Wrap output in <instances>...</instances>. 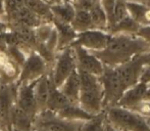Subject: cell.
<instances>
[{
    "instance_id": "30bf717a",
    "label": "cell",
    "mask_w": 150,
    "mask_h": 131,
    "mask_svg": "<svg viewBox=\"0 0 150 131\" xmlns=\"http://www.w3.org/2000/svg\"><path fill=\"white\" fill-rule=\"evenodd\" d=\"M73 47L74 52L76 56V63H77V68L84 70L90 74L97 76H101L103 73V68L104 65L100 62L98 58L94 56L90 50L82 47L79 45L71 46Z\"/></svg>"
},
{
    "instance_id": "ac0fdd59",
    "label": "cell",
    "mask_w": 150,
    "mask_h": 131,
    "mask_svg": "<svg viewBox=\"0 0 150 131\" xmlns=\"http://www.w3.org/2000/svg\"><path fill=\"white\" fill-rule=\"evenodd\" d=\"M71 103V101L53 84L51 74H50V86L49 96H48L47 101V110H50V111L54 112V113H57L58 111L62 110L63 108H65Z\"/></svg>"
},
{
    "instance_id": "f1b7e54d",
    "label": "cell",
    "mask_w": 150,
    "mask_h": 131,
    "mask_svg": "<svg viewBox=\"0 0 150 131\" xmlns=\"http://www.w3.org/2000/svg\"><path fill=\"white\" fill-rule=\"evenodd\" d=\"M101 1H102L101 4L107 16V27L110 29L113 26V6L115 0H101Z\"/></svg>"
},
{
    "instance_id": "7bdbcfd3",
    "label": "cell",
    "mask_w": 150,
    "mask_h": 131,
    "mask_svg": "<svg viewBox=\"0 0 150 131\" xmlns=\"http://www.w3.org/2000/svg\"><path fill=\"white\" fill-rule=\"evenodd\" d=\"M119 131H124V130H119Z\"/></svg>"
},
{
    "instance_id": "8992f818",
    "label": "cell",
    "mask_w": 150,
    "mask_h": 131,
    "mask_svg": "<svg viewBox=\"0 0 150 131\" xmlns=\"http://www.w3.org/2000/svg\"><path fill=\"white\" fill-rule=\"evenodd\" d=\"M76 68H77V63L73 47L69 46L58 51V54L55 56V61L52 66V69L50 70L54 85L59 88L61 84L65 81V79L71 75V73Z\"/></svg>"
},
{
    "instance_id": "603a6c76",
    "label": "cell",
    "mask_w": 150,
    "mask_h": 131,
    "mask_svg": "<svg viewBox=\"0 0 150 131\" xmlns=\"http://www.w3.org/2000/svg\"><path fill=\"white\" fill-rule=\"evenodd\" d=\"M91 20H92L94 29L102 30L107 28V16L105 14V10L101 4L100 0H97L94 5L89 10Z\"/></svg>"
},
{
    "instance_id": "44dd1931",
    "label": "cell",
    "mask_w": 150,
    "mask_h": 131,
    "mask_svg": "<svg viewBox=\"0 0 150 131\" xmlns=\"http://www.w3.org/2000/svg\"><path fill=\"white\" fill-rule=\"evenodd\" d=\"M127 9L128 14L135 22H137L141 26L150 25V19L148 16V9L146 6L142 4L136 3V2H128L127 1Z\"/></svg>"
},
{
    "instance_id": "7c38bea8",
    "label": "cell",
    "mask_w": 150,
    "mask_h": 131,
    "mask_svg": "<svg viewBox=\"0 0 150 131\" xmlns=\"http://www.w3.org/2000/svg\"><path fill=\"white\" fill-rule=\"evenodd\" d=\"M148 87V84L143 83V82H138L134 86L128 88L126 91L122 93L119 101L117 103V107L126 108L129 110H133L135 107L142 103L144 100L145 92Z\"/></svg>"
},
{
    "instance_id": "7a4b0ae2",
    "label": "cell",
    "mask_w": 150,
    "mask_h": 131,
    "mask_svg": "<svg viewBox=\"0 0 150 131\" xmlns=\"http://www.w3.org/2000/svg\"><path fill=\"white\" fill-rule=\"evenodd\" d=\"M80 77L79 105L91 115H97L103 111V87L97 76L77 68Z\"/></svg>"
},
{
    "instance_id": "2e32d148",
    "label": "cell",
    "mask_w": 150,
    "mask_h": 131,
    "mask_svg": "<svg viewBox=\"0 0 150 131\" xmlns=\"http://www.w3.org/2000/svg\"><path fill=\"white\" fill-rule=\"evenodd\" d=\"M12 131H31L33 130L34 118L14 103L10 116Z\"/></svg>"
},
{
    "instance_id": "6da1fadb",
    "label": "cell",
    "mask_w": 150,
    "mask_h": 131,
    "mask_svg": "<svg viewBox=\"0 0 150 131\" xmlns=\"http://www.w3.org/2000/svg\"><path fill=\"white\" fill-rule=\"evenodd\" d=\"M150 51V46L136 34H110L104 49L91 51L104 66L117 67L137 54Z\"/></svg>"
},
{
    "instance_id": "d6a6232c",
    "label": "cell",
    "mask_w": 150,
    "mask_h": 131,
    "mask_svg": "<svg viewBox=\"0 0 150 131\" xmlns=\"http://www.w3.org/2000/svg\"><path fill=\"white\" fill-rule=\"evenodd\" d=\"M139 82H143V83H146V84L150 83V67L144 66V68L142 70V73H141L140 79H139Z\"/></svg>"
},
{
    "instance_id": "9c48e42d",
    "label": "cell",
    "mask_w": 150,
    "mask_h": 131,
    "mask_svg": "<svg viewBox=\"0 0 150 131\" xmlns=\"http://www.w3.org/2000/svg\"><path fill=\"white\" fill-rule=\"evenodd\" d=\"M110 34L103 32L98 29H90L84 32L78 33L77 38L71 44V46L79 45L90 51L102 50L106 47Z\"/></svg>"
},
{
    "instance_id": "ab89813d",
    "label": "cell",
    "mask_w": 150,
    "mask_h": 131,
    "mask_svg": "<svg viewBox=\"0 0 150 131\" xmlns=\"http://www.w3.org/2000/svg\"><path fill=\"white\" fill-rule=\"evenodd\" d=\"M31 131H43V130H36V129H33V130H31Z\"/></svg>"
},
{
    "instance_id": "836d02e7",
    "label": "cell",
    "mask_w": 150,
    "mask_h": 131,
    "mask_svg": "<svg viewBox=\"0 0 150 131\" xmlns=\"http://www.w3.org/2000/svg\"><path fill=\"white\" fill-rule=\"evenodd\" d=\"M141 58H142L143 65L147 66V67H150V51L141 54Z\"/></svg>"
},
{
    "instance_id": "d6986e66",
    "label": "cell",
    "mask_w": 150,
    "mask_h": 131,
    "mask_svg": "<svg viewBox=\"0 0 150 131\" xmlns=\"http://www.w3.org/2000/svg\"><path fill=\"white\" fill-rule=\"evenodd\" d=\"M50 10L55 20L65 24H71L76 14V8L71 1H61L51 4Z\"/></svg>"
},
{
    "instance_id": "52a82bcc",
    "label": "cell",
    "mask_w": 150,
    "mask_h": 131,
    "mask_svg": "<svg viewBox=\"0 0 150 131\" xmlns=\"http://www.w3.org/2000/svg\"><path fill=\"white\" fill-rule=\"evenodd\" d=\"M50 70L47 63L34 50L33 52L27 56L24 64L21 67V71L18 73V77L16 78V83L18 86L21 84L30 83L32 81L41 78Z\"/></svg>"
},
{
    "instance_id": "9a60e30c",
    "label": "cell",
    "mask_w": 150,
    "mask_h": 131,
    "mask_svg": "<svg viewBox=\"0 0 150 131\" xmlns=\"http://www.w3.org/2000/svg\"><path fill=\"white\" fill-rule=\"evenodd\" d=\"M49 86H50V71L43 75L37 80L34 87L36 103H37L38 113L47 110V101L49 96Z\"/></svg>"
},
{
    "instance_id": "74e56055",
    "label": "cell",
    "mask_w": 150,
    "mask_h": 131,
    "mask_svg": "<svg viewBox=\"0 0 150 131\" xmlns=\"http://www.w3.org/2000/svg\"><path fill=\"white\" fill-rule=\"evenodd\" d=\"M45 2H47L49 5H51V4H55V3H58V2H60V0H44Z\"/></svg>"
},
{
    "instance_id": "ba28073f",
    "label": "cell",
    "mask_w": 150,
    "mask_h": 131,
    "mask_svg": "<svg viewBox=\"0 0 150 131\" xmlns=\"http://www.w3.org/2000/svg\"><path fill=\"white\" fill-rule=\"evenodd\" d=\"M144 65L141 58V54H137L128 62L115 67L122 89L125 91L138 83Z\"/></svg>"
},
{
    "instance_id": "4fadbf2b",
    "label": "cell",
    "mask_w": 150,
    "mask_h": 131,
    "mask_svg": "<svg viewBox=\"0 0 150 131\" xmlns=\"http://www.w3.org/2000/svg\"><path fill=\"white\" fill-rule=\"evenodd\" d=\"M43 23V20L39 16H37L35 12L32 11L30 8L24 5L8 21L7 26H9V25H21V26H26L29 27V28L35 29L36 27L40 26Z\"/></svg>"
},
{
    "instance_id": "e0dca14e",
    "label": "cell",
    "mask_w": 150,
    "mask_h": 131,
    "mask_svg": "<svg viewBox=\"0 0 150 131\" xmlns=\"http://www.w3.org/2000/svg\"><path fill=\"white\" fill-rule=\"evenodd\" d=\"M80 77L78 70L76 68L73 72L71 73V75L65 79V81L61 84V86L58 89L67 96L71 103H78L79 101V95H80Z\"/></svg>"
},
{
    "instance_id": "ffe728a7",
    "label": "cell",
    "mask_w": 150,
    "mask_h": 131,
    "mask_svg": "<svg viewBox=\"0 0 150 131\" xmlns=\"http://www.w3.org/2000/svg\"><path fill=\"white\" fill-rule=\"evenodd\" d=\"M55 114L58 117L63 118V119L80 120V121H87V120H90L94 117V115H91L86 111H84L79 105V103H71L69 105H67V107L63 108L62 110L58 111Z\"/></svg>"
},
{
    "instance_id": "cb8c5ba5",
    "label": "cell",
    "mask_w": 150,
    "mask_h": 131,
    "mask_svg": "<svg viewBox=\"0 0 150 131\" xmlns=\"http://www.w3.org/2000/svg\"><path fill=\"white\" fill-rule=\"evenodd\" d=\"M140 27L141 25L135 22L130 16H127L111 27L110 34H136Z\"/></svg>"
},
{
    "instance_id": "d4e9b609",
    "label": "cell",
    "mask_w": 150,
    "mask_h": 131,
    "mask_svg": "<svg viewBox=\"0 0 150 131\" xmlns=\"http://www.w3.org/2000/svg\"><path fill=\"white\" fill-rule=\"evenodd\" d=\"M105 119L106 116L105 111L103 110L101 113L95 115L92 119L84 122L80 131H104Z\"/></svg>"
},
{
    "instance_id": "83f0119b",
    "label": "cell",
    "mask_w": 150,
    "mask_h": 131,
    "mask_svg": "<svg viewBox=\"0 0 150 131\" xmlns=\"http://www.w3.org/2000/svg\"><path fill=\"white\" fill-rule=\"evenodd\" d=\"M129 16L127 9V0H115L113 6V25Z\"/></svg>"
},
{
    "instance_id": "4dcf8cb0",
    "label": "cell",
    "mask_w": 150,
    "mask_h": 131,
    "mask_svg": "<svg viewBox=\"0 0 150 131\" xmlns=\"http://www.w3.org/2000/svg\"><path fill=\"white\" fill-rule=\"evenodd\" d=\"M96 1L97 0H76L74 2V6H75L76 9L90 10Z\"/></svg>"
},
{
    "instance_id": "60d3db41",
    "label": "cell",
    "mask_w": 150,
    "mask_h": 131,
    "mask_svg": "<svg viewBox=\"0 0 150 131\" xmlns=\"http://www.w3.org/2000/svg\"><path fill=\"white\" fill-rule=\"evenodd\" d=\"M67 1H73V2H75L76 0H67Z\"/></svg>"
},
{
    "instance_id": "d590c367",
    "label": "cell",
    "mask_w": 150,
    "mask_h": 131,
    "mask_svg": "<svg viewBox=\"0 0 150 131\" xmlns=\"http://www.w3.org/2000/svg\"><path fill=\"white\" fill-rule=\"evenodd\" d=\"M104 131H119V129L115 127L112 124L108 122V120L105 119V125H104Z\"/></svg>"
},
{
    "instance_id": "f35d334b",
    "label": "cell",
    "mask_w": 150,
    "mask_h": 131,
    "mask_svg": "<svg viewBox=\"0 0 150 131\" xmlns=\"http://www.w3.org/2000/svg\"><path fill=\"white\" fill-rule=\"evenodd\" d=\"M145 119H146V122H147V124H148V126L150 128V118L149 117H145Z\"/></svg>"
},
{
    "instance_id": "484cf974",
    "label": "cell",
    "mask_w": 150,
    "mask_h": 131,
    "mask_svg": "<svg viewBox=\"0 0 150 131\" xmlns=\"http://www.w3.org/2000/svg\"><path fill=\"white\" fill-rule=\"evenodd\" d=\"M54 25L52 23H43L40 26L36 27L34 29L37 43H45L46 40L50 36V34L53 31Z\"/></svg>"
},
{
    "instance_id": "7402d4cb",
    "label": "cell",
    "mask_w": 150,
    "mask_h": 131,
    "mask_svg": "<svg viewBox=\"0 0 150 131\" xmlns=\"http://www.w3.org/2000/svg\"><path fill=\"white\" fill-rule=\"evenodd\" d=\"M71 26L77 33H81L84 31L94 29L92 20L89 10L84 9H76V14L73 21L71 23Z\"/></svg>"
},
{
    "instance_id": "277c9868",
    "label": "cell",
    "mask_w": 150,
    "mask_h": 131,
    "mask_svg": "<svg viewBox=\"0 0 150 131\" xmlns=\"http://www.w3.org/2000/svg\"><path fill=\"white\" fill-rule=\"evenodd\" d=\"M85 121L60 118L54 112L45 110L36 115L33 129L43 131H80Z\"/></svg>"
},
{
    "instance_id": "f546056e",
    "label": "cell",
    "mask_w": 150,
    "mask_h": 131,
    "mask_svg": "<svg viewBox=\"0 0 150 131\" xmlns=\"http://www.w3.org/2000/svg\"><path fill=\"white\" fill-rule=\"evenodd\" d=\"M132 111L136 112V113L140 114V115L144 116V117L150 118V101L143 100L142 103H139L137 107H135Z\"/></svg>"
},
{
    "instance_id": "3957f363",
    "label": "cell",
    "mask_w": 150,
    "mask_h": 131,
    "mask_svg": "<svg viewBox=\"0 0 150 131\" xmlns=\"http://www.w3.org/2000/svg\"><path fill=\"white\" fill-rule=\"evenodd\" d=\"M106 119L117 129L124 131H150L144 116L126 109V108L109 107L104 109Z\"/></svg>"
},
{
    "instance_id": "e575fe53",
    "label": "cell",
    "mask_w": 150,
    "mask_h": 131,
    "mask_svg": "<svg viewBox=\"0 0 150 131\" xmlns=\"http://www.w3.org/2000/svg\"><path fill=\"white\" fill-rule=\"evenodd\" d=\"M0 19L5 22V7L3 0H0Z\"/></svg>"
},
{
    "instance_id": "1f68e13d",
    "label": "cell",
    "mask_w": 150,
    "mask_h": 131,
    "mask_svg": "<svg viewBox=\"0 0 150 131\" xmlns=\"http://www.w3.org/2000/svg\"><path fill=\"white\" fill-rule=\"evenodd\" d=\"M137 36L142 38L143 40L147 42L150 46V25H145V26H141L138 32L136 33Z\"/></svg>"
},
{
    "instance_id": "ee69618b",
    "label": "cell",
    "mask_w": 150,
    "mask_h": 131,
    "mask_svg": "<svg viewBox=\"0 0 150 131\" xmlns=\"http://www.w3.org/2000/svg\"><path fill=\"white\" fill-rule=\"evenodd\" d=\"M149 84H150V83H149Z\"/></svg>"
},
{
    "instance_id": "4316f807",
    "label": "cell",
    "mask_w": 150,
    "mask_h": 131,
    "mask_svg": "<svg viewBox=\"0 0 150 131\" xmlns=\"http://www.w3.org/2000/svg\"><path fill=\"white\" fill-rule=\"evenodd\" d=\"M3 1L5 7V23L7 24L13 14L25 5V1L24 0H3Z\"/></svg>"
},
{
    "instance_id": "5b68a950",
    "label": "cell",
    "mask_w": 150,
    "mask_h": 131,
    "mask_svg": "<svg viewBox=\"0 0 150 131\" xmlns=\"http://www.w3.org/2000/svg\"><path fill=\"white\" fill-rule=\"evenodd\" d=\"M98 78L102 84L103 92H104L102 101L103 110L115 105L120 96L125 92L120 82L119 76L115 72V69L113 67L104 66L103 73Z\"/></svg>"
},
{
    "instance_id": "8d00e7d4",
    "label": "cell",
    "mask_w": 150,
    "mask_h": 131,
    "mask_svg": "<svg viewBox=\"0 0 150 131\" xmlns=\"http://www.w3.org/2000/svg\"><path fill=\"white\" fill-rule=\"evenodd\" d=\"M6 30H7V24L0 19V35H1L3 32H5Z\"/></svg>"
},
{
    "instance_id": "5bb4252c",
    "label": "cell",
    "mask_w": 150,
    "mask_h": 131,
    "mask_svg": "<svg viewBox=\"0 0 150 131\" xmlns=\"http://www.w3.org/2000/svg\"><path fill=\"white\" fill-rule=\"evenodd\" d=\"M52 24L54 25V28L56 29V32H57V48H56V52H58L60 50L71 46V44L77 38L78 33L74 30L71 24H65V23L55 20V19H53Z\"/></svg>"
},
{
    "instance_id": "8fae6325",
    "label": "cell",
    "mask_w": 150,
    "mask_h": 131,
    "mask_svg": "<svg viewBox=\"0 0 150 131\" xmlns=\"http://www.w3.org/2000/svg\"><path fill=\"white\" fill-rule=\"evenodd\" d=\"M37 80L32 81L30 83L21 84L18 86L16 90V103L23 109L27 114L35 119L36 115L38 114V108L36 103L35 94H34V87Z\"/></svg>"
},
{
    "instance_id": "b9f144b4",
    "label": "cell",
    "mask_w": 150,
    "mask_h": 131,
    "mask_svg": "<svg viewBox=\"0 0 150 131\" xmlns=\"http://www.w3.org/2000/svg\"><path fill=\"white\" fill-rule=\"evenodd\" d=\"M0 131H2V129H1V126H0Z\"/></svg>"
}]
</instances>
